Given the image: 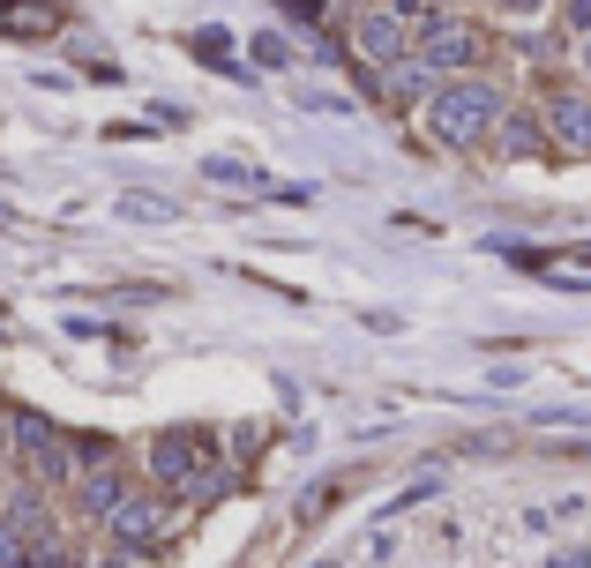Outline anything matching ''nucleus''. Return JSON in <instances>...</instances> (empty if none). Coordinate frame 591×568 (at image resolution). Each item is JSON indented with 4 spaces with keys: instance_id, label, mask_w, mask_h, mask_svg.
<instances>
[{
    "instance_id": "1",
    "label": "nucleus",
    "mask_w": 591,
    "mask_h": 568,
    "mask_svg": "<svg viewBox=\"0 0 591 568\" xmlns=\"http://www.w3.org/2000/svg\"><path fill=\"white\" fill-rule=\"evenodd\" d=\"M495 127H502V82L450 76L434 98H427V135H434L442 150H479Z\"/></svg>"
},
{
    "instance_id": "2",
    "label": "nucleus",
    "mask_w": 591,
    "mask_h": 568,
    "mask_svg": "<svg viewBox=\"0 0 591 568\" xmlns=\"http://www.w3.org/2000/svg\"><path fill=\"white\" fill-rule=\"evenodd\" d=\"M412 53H420L434 76H479V60H487V31H479L471 15H427Z\"/></svg>"
},
{
    "instance_id": "3",
    "label": "nucleus",
    "mask_w": 591,
    "mask_h": 568,
    "mask_svg": "<svg viewBox=\"0 0 591 568\" xmlns=\"http://www.w3.org/2000/svg\"><path fill=\"white\" fill-rule=\"evenodd\" d=\"M203 472H211V442H203L195 427H166V434L150 442V479L166 493H195Z\"/></svg>"
},
{
    "instance_id": "4",
    "label": "nucleus",
    "mask_w": 591,
    "mask_h": 568,
    "mask_svg": "<svg viewBox=\"0 0 591 568\" xmlns=\"http://www.w3.org/2000/svg\"><path fill=\"white\" fill-rule=\"evenodd\" d=\"M352 60L367 68H405L412 60V23L397 8H360L352 15Z\"/></svg>"
},
{
    "instance_id": "5",
    "label": "nucleus",
    "mask_w": 591,
    "mask_h": 568,
    "mask_svg": "<svg viewBox=\"0 0 591 568\" xmlns=\"http://www.w3.org/2000/svg\"><path fill=\"white\" fill-rule=\"evenodd\" d=\"M15 448H23V464H31V479L53 487V479H68L76 464H68V442L53 434V419L45 411H15Z\"/></svg>"
},
{
    "instance_id": "6",
    "label": "nucleus",
    "mask_w": 591,
    "mask_h": 568,
    "mask_svg": "<svg viewBox=\"0 0 591 568\" xmlns=\"http://www.w3.org/2000/svg\"><path fill=\"white\" fill-rule=\"evenodd\" d=\"M166 524H172L166 501H135V493L105 516V531H113V546H121V554H158V546H166Z\"/></svg>"
},
{
    "instance_id": "7",
    "label": "nucleus",
    "mask_w": 591,
    "mask_h": 568,
    "mask_svg": "<svg viewBox=\"0 0 591 568\" xmlns=\"http://www.w3.org/2000/svg\"><path fill=\"white\" fill-rule=\"evenodd\" d=\"M547 143L569 158H591V90H554L547 98Z\"/></svg>"
},
{
    "instance_id": "8",
    "label": "nucleus",
    "mask_w": 591,
    "mask_h": 568,
    "mask_svg": "<svg viewBox=\"0 0 591 568\" xmlns=\"http://www.w3.org/2000/svg\"><path fill=\"white\" fill-rule=\"evenodd\" d=\"M60 0H0V38H53Z\"/></svg>"
},
{
    "instance_id": "9",
    "label": "nucleus",
    "mask_w": 591,
    "mask_h": 568,
    "mask_svg": "<svg viewBox=\"0 0 591 568\" xmlns=\"http://www.w3.org/2000/svg\"><path fill=\"white\" fill-rule=\"evenodd\" d=\"M121 501H127V479H121V464H90V472H83V509L98 516V524H105V516H113Z\"/></svg>"
},
{
    "instance_id": "10",
    "label": "nucleus",
    "mask_w": 591,
    "mask_h": 568,
    "mask_svg": "<svg viewBox=\"0 0 591 568\" xmlns=\"http://www.w3.org/2000/svg\"><path fill=\"white\" fill-rule=\"evenodd\" d=\"M389 90H397V105H420V98H434V90H442V76H434L420 53H412L405 68H389Z\"/></svg>"
},
{
    "instance_id": "11",
    "label": "nucleus",
    "mask_w": 591,
    "mask_h": 568,
    "mask_svg": "<svg viewBox=\"0 0 591 568\" xmlns=\"http://www.w3.org/2000/svg\"><path fill=\"white\" fill-rule=\"evenodd\" d=\"M495 143H502V158H532V150L547 143V127H539V121H524V113H502Z\"/></svg>"
},
{
    "instance_id": "12",
    "label": "nucleus",
    "mask_w": 591,
    "mask_h": 568,
    "mask_svg": "<svg viewBox=\"0 0 591 568\" xmlns=\"http://www.w3.org/2000/svg\"><path fill=\"white\" fill-rule=\"evenodd\" d=\"M187 53H195V60H211V68H225V76H240V82H248V68L232 60V38H225V31H195V38H187Z\"/></svg>"
},
{
    "instance_id": "13",
    "label": "nucleus",
    "mask_w": 591,
    "mask_h": 568,
    "mask_svg": "<svg viewBox=\"0 0 591 568\" xmlns=\"http://www.w3.org/2000/svg\"><path fill=\"white\" fill-rule=\"evenodd\" d=\"M121 217H135V225H172L180 209H172L166 195H121Z\"/></svg>"
},
{
    "instance_id": "14",
    "label": "nucleus",
    "mask_w": 591,
    "mask_h": 568,
    "mask_svg": "<svg viewBox=\"0 0 591 568\" xmlns=\"http://www.w3.org/2000/svg\"><path fill=\"white\" fill-rule=\"evenodd\" d=\"M254 60H262V68H293V38H285V31H262V38H254Z\"/></svg>"
},
{
    "instance_id": "15",
    "label": "nucleus",
    "mask_w": 591,
    "mask_h": 568,
    "mask_svg": "<svg viewBox=\"0 0 591 568\" xmlns=\"http://www.w3.org/2000/svg\"><path fill=\"white\" fill-rule=\"evenodd\" d=\"M203 180H217V188H248L254 172L240 158H203Z\"/></svg>"
},
{
    "instance_id": "16",
    "label": "nucleus",
    "mask_w": 591,
    "mask_h": 568,
    "mask_svg": "<svg viewBox=\"0 0 591 568\" xmlns=\"http://www.w3.org/2000/svg\"><path fill=\"white\" fill-rule=\"evenodd\" d=\"M569 31H577V38H591V0H569Z\"/></svg>"
},
{
    "instance_id": "17",
    "label": "nucleus",
    "mask_w": 591,
    "mask_h": 568,
    "mask_svg": "<svg viewBox=\"0 0 591 568\" xmlns=\"http://www.w3.org/2000/svg\"><path fill=\"white\" fill-rule=\"evenodd\" d=\"M285 8H293L299 23H322V0H285Z\"/></svg>"
},
{
    "instance_id": "18",
    "label": "nucleus",
    "mask_w": 591,
    "mask_h": 568,
    "mask_svg": "<svg viewBox=\"0 0 591 568\" xmlns=\"http://www.w3.org/2000/svg\"><path fill=\"white\" fill-rule=\"evenodd\" d=\"M509 15H539V8H547V0H502Z\"/></svg>"
},
{
    "instance_id": "19",
    "label": "nucleus",
    "mask_w": 591,
    "mask_h": 568,
    "mask_svg": "<svg viewBox=\"0 0 591 568\" xmlns=\"http://www.w3.org/2000/svg\"><path fill=\"white\" fill-rule=\"evenodd\" d=\"M577 68H584V76H591V38H577Z\"/></svg>"
},
{
    "instance_id": "20",
    "label": "nucleus",
    "mask_w": 591,
    "mask_h": 568,
    "mask_svg": "<svg viewBox=\"0 0 591 568\" xmlns=\"http://www.w3.org/2000/svg\"><path fill=\"white\" fill-rule=\"evenodd\" d=\"M0 464H8V434H0Z\"/></svg>"
},
{
    "instance_id": "21",
    "label": "nucleus",
    "mask_w": 591,
    "mask_h": 568,
    "mask_svg": "<svg viewBox=\"0 0 591 568\" xmlns=\"http://www.w3.org/2000/svg\"><path fill=\"white\" fill-rule=\"evenodd\" d=\"M98 568H121V561H98Z\"/></svg>"
}]
</instances>
